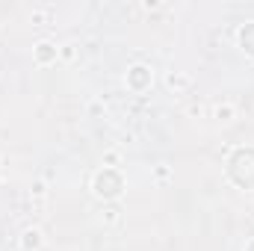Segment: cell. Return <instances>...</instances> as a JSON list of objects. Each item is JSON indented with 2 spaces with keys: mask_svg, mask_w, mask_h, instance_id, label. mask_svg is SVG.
<instances>
[{
  "mask_svg": "<svg viewBox=\"0 0 254 251\" xmlns=\"http://www.w3.org/2000/svg\"><path fill=\"white\" fill-rule=\"evenodd\" d=\"M119 160H122V154H119V151H107V154H104V163H107V169H113Z\"/></svg>",
  "mask_w": 254,
  "mask_h": 251,
  "instance_id": "8",
  "label": "cell"
},
{
  "mask_svg": "<svg viewBox=\"0 0 254 251\" xmlns=\"http://www.w3.org/2000/svg\"><path fill=\"white\" fill-rule=\"evenodd\" d=\"M92 189H95V195H98V198L113 201V198H119V195H122L125 181H122V175H119L116 169H101V172L95 175V181H92Z\"/></svg>",
  "mask_w": 254,
  "mask_h": 251,
  "instance_id": "1",
  "label": "cell"
},
{
  "mask_svg": "<svg viewBox=\"0 0 254 251\" xmlns=\"http://www.w3.org/2000/svg\"><path fill=\"white\" fill-rule=\"evenodd\" d=\"M234 116H237V113H234V107H231V104H219V107L213 110V119H216V122H222V125L234 122Z\"/></svg>",
  "mask_w": 254,
  "mask_h": 251,
  "instance_id": "6",
  "label": "cell"
},
{
  "mask_svg": "<svg viewBox=\"0 0 254 251\" xmlns=\"http://www.w3.org/2000/svg\"><path fill=\"white\" fill-rule=\"evenodd\" d=\"M246 251H254V243H252V246H249V249H246Z\"/></svg>",
  "mask_w": 254,
  "mask_h": 251,
  "instance_id": "11",
  "label": "cell"
},
{
  "mask_svg": "<svg viewBox=\"0 0 254 251\" xmlns=\"http://www.w3.org/2000/svg\"><path fill=\"white\" fill-rule=\"evenodd\" d=\"M21 246H24V251H36V249H42V231H36V228L24 231V237H21Z\"/></svg>",
  "mask_w": 254,
  "mask_h": 251,
  "instance_id": "5",
  "label": "cell"
},
{
  "mask_svg": "<svg viewBox=\"0 0 254 251\" xmlns=\"http://www.w3.org/2000/svg\"><path fill=\"white\" fill-rule=\"evenodd\" d=\"M104 219H107L110 225H113V222H119V210H116V207H110V210H104Z\"/></svg>",
  "mask_w": 254,
  "mask_h": 251,
  "instance_id": "9",
  "label": "cell"
},
{
  "mask_svg": "<svg viewBox=\"0 0 254 251\" xmlns=\"http://www.w3.org/2000/svg\"><path fill=\"white\" fill-rule=\"evenodd\" d=\"M240 48L254 57V21H249L246 27H240Z\"/></svg>",
  "mask_w": 254,
  "mask_h": 251,
  "instance_id": "4",
  "label": "cell"
},
{
  "mask_svg": "<svg viewBox=\"0 0 254 251\" xmlns=\"http://www.w3.org/2000/svg\"><path fill=\"white\" fill-rule=\"evenodd\" d=\"M74 54H77V51H74V45H65L63 51H60V57H63V60H74Z\"/></svg>",
  "mask_w": 254,
  "mask_h": 251,
  "instance_id": "10",
  "label": "cell"
},
{
  "mask_svg": "<svg viewBox=\"0 0 254 251\" xmlns=\"http://www.w3.org/2000/svg\"><path fill=\"white\" fill-rule=\"evenodd\" d=\"M151 83H154V71H151L148 65H133V68L127 71V89L145 92V89H151Z\"/></svg>",
  "mask_w": 254,
  "mask_h": 251,
  "instance_id": "2",
  "label": "cell"
},
{
  "mask_svg": "<svg viewBox=\"0 0 254 251\" xmlns=\"http://www.w3.org/2000/svg\"><path fill=\"white\" fill-rule=\"evenodd\" d=\"M166 83H169V89L184 92V89L190 86V77H187V74H169V77H166Z\"/></svg>",
  "mask_w": 254,
  "mask_h": 251,
  "instance_id": "7",
  "label": "cell"
},
{
  "mask_svg": "<svg viewBox=\"0 0 254 251\" xmlns=\"http://www.w3.org/2000/svg\"><path fill=\"white\" fill-rule=\"evenodd\" d=\"M60 57V48L54 45V42H48V39H42L39 45H36V63L39 65H48V63H54Z\"/></svg>",
  "mask_w": 254,
  "mask_h": 251,
  "instance_id": "3",
  "label": "cell"
}]
</instances>
